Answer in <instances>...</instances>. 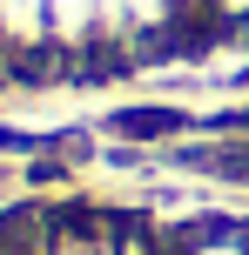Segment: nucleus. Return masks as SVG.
Wrapping results in <instances>:
<instances>
[{"mask_svg": "<svg viewBox=\"0 0 249 255\" xmlns=\"http://www.w3.org/2000/svg\"><path fill=\"white\" fill-rule=\"evenodd\" d=\"M196 128H202V115H196V108H182V101H135V108H108L101 134H108V141H128V148L162 154L169 141L196 134Z\"/></svg>", "mask_w": 249, "mask_h": 255, "instance_id": "obj_1", "label": "nucleus"}, {"mask_svg": "<svg viewBox=\"0 0 249 255\" xmlns=\"http://www.w3.org/2000/svg\"><path fill=\"white\" fill-rule=\"evenodd\" d=\"M47 40L67 54L101 40V0H47Z\"/></svg>", "mask_w": 249, "mask_h": 255, "instance_id": "obj_2", "label": "nucleus"}, {"mask_svg": "<svg viewBox=\"0 0 249 255\" xmlns=\"http://www.w3.org/2000/svg\"><path fill=\"white\" fill-rule=\"evenodd\" d=\"M40 255H108V215H47V249Z\"/></svg>", "mask_w": 249, "mask_h": 255, "instance_id": "obj_3", "label": "nucleus"}, {"mask_svg": "<svg viewBox=\"0 0 249 255\" xmlns=\"http://www.w3.org/2000/svg\"><path fill=\"white\" fill-rule=\"evenodd\" d=\"M182 255H249V235H236V229H209V235H189Z\"/></svg>", "mask_w": 249, "mask_h": 255, "instance_id": "obj_4", "label": "nucleus"}]
</instances>
